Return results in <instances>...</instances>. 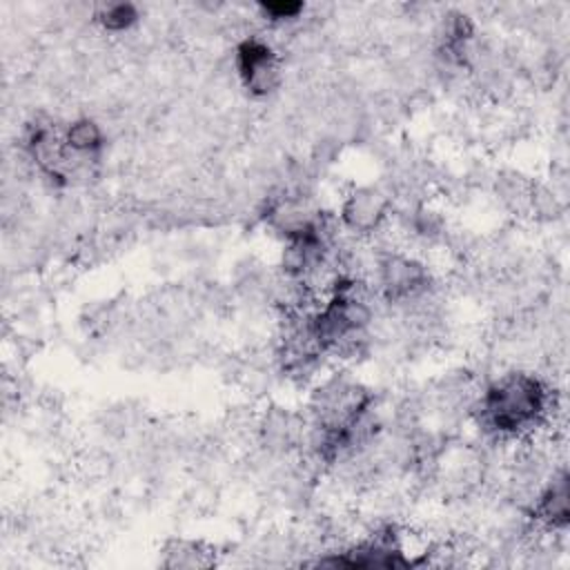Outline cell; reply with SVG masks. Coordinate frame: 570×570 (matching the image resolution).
<instances>
[{"label": "cell", "mask_w": 570, "mask_h": 570, "mask_svg": "<svg viewBox=\"0 0 570 570\" xmlns=\"http://www.w3.org/2000/svg\"><path fill=\"white\" fill-rule=\"evenodd\" d=\"M336 218L347 236L374 238L392 220V198L383 185H354L343 194Z\"/></svg>", "instance_id": "5"}, {"label": "cell", "mask_w": 570, "mask_h": 570, "mask_svg": "<svg viewBox=\"0 0 570 570\" xmlns=\"http://www.w3.org/2000/svg\"><path fill=\"white\" fill-rule=\"evenodd\" d=\"M62 136H65L67 149L82 158H100L107 145L105 127L91 116H78L69 120L62 129Z\"/></svg>", "instance_id": "8"}, {"label": "cell", "mask_w": 570, "mask_h": 570, "mask_svg": "<svg viewBox=\"0 0 570 570\" xmlns=\"http://www.w3.org/2000/svg\"><path fill=\"white\" fill-rule=\"evenodd\" d=\"M534 185H537V180L525 176L519 169H501L492 178V189H494L501 207L514 216H530Z\"/></svg>", "instance_id": "7"}, {"label": "cell", "mask_w": 570, "mask_h": 570, "mask_svg": "<svg viewBox=\"0 0 570 570\" xmlns=\"http://www.w3.org/2000/svg\"><path fill=\"white\" fill-rule=\"evenodd\" d=\"M374 403L376 396L367 385L347 372H334L312 383L305 416L316 432L338 436Z\"/></svg>", "instance_id": "2"}, {"label": "cell", "mask_w": 570, "mask_h": 570, "mask_svg": "<svg viewBox=\"0 0 570 570\" xmlns=\"http://www.w3.org/2000/svg\"><path fill=\"white\" fill-rule=\"evenodd\" d=\"M214 548L194 539H171L163 548V566L167 568H203L214 563Z\"/></svg>", "instance_id": "9"}, {"label": "cell", "mask_w": 570, "mask_h": 570, "mask_svg": "<svg viewBox=\"0 0 570 570\" xmlns=\"http://www.w3.org/2000/svg\"><path fill=\"white\" fill-rule=\"evenodd\" d=\"M91 20L100 31L120 36L131 31L140 22V11L131 2H109L96 7L91 11Z\"/></svg>", "instance_id": "10"}, {"label": "cell", "mask_w": 570, "mask_h": 570, "mask_svg": "<svg viewBox=\"0 0 570 570\" xmlns=\"http://www.w3.org/2000/svg\"><path fill=\"white\" fill-rule=\"evenodd\" d=\"M372 285L381 303L399 307L432 287L434 278L419 256L401 249H381L374 254Z\"/></svg>", "instance_id": "3"}, {"label": "cell", "mask_w": 570, "mask_h": 570, "mask_svg": "<svg viewBox=\"0 0 570 570\" xmlns=\"http://www.w3.org/2000/svg\"><path fill=\"white\" fill-rule=\"evenodd\" d=\"M570 492H568V472L563 465L552 468L539 492L534 494L532 503L528 505L525 514L543 534H566L570 521Z\"/></svg>", "instance_id": "6"}, {"label": "cell", "mask_w": 570, "mask_h": 570, "mask_svg": "<svg viewBox=\"0 0 570 570\" xmlns=\"http://www.w3.org/2000/svg\"><path fill=\"white\" fill-rule=\"evenodd\" d=\"M232 69L238 85L254 100L272 98L283 87V58L276 47L258 33H249L238 40L232 58Z\"/></svg>", "instance_id": "4"}, {"label": "cell", "mask_w": 570, "mask_h": 570, "mask_svg": "<svg viewBox=\"0 0 570 570\" xmlns=\"http://www.w3.org/2000/svg\"><path fill=\"white\" fill-rule=\"evenodd\" d=\"M559 412V396L546 379L510 370L481 385L470 416L490 445H512L537 439Z\"/></svg>", "instance_id": "1"}]
</instances>
